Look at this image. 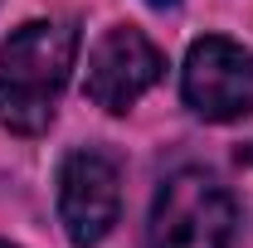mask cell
Listing matches in <instances>:
<instances>
[{"mask_svg":"<svg viewBox=\"0 0 253 248\" xmlns=\"http://www.w3.org/2000/svg\"><path fill=\"white\" fill-rule=\"evenodd\" d=\"M78 59V30L59 20H30L0 44V126L39 136L54 122L59 93Z\"/></svg>","mask_w":253,"mask_h":248,"instance_id":"obj_1","label":"cell"},{"mask_svg":"<svg viewBox=\"0 0 253 248\" xmlns=\"http://www.w3.org/2000/svg\"><path fill=\"white\" fill-rule=\"evenodd\" d=\"M234 195L205 170H175L156 190L146 248H229L234 239Z\"/></svg>","mask_w":253,"mask_h":248,"instance_id":"obj_2","label":"cell"},{"mask_svg":"<svg viewBox=\"0 0 253 248\" xmlns=\"http://www.w3.org/2000/svg\"><path fill=\"white\" fill-rule=\"evenodd\" d=\"M180 93L185 107L205 122H239L253 112V54L244 44L205 34L195 39L180 68Z\"/></svg>","mask_w":253,"mask_h":248,"instance_id":"obj_3","label":"cell"},{"mask_svg":"<svg viewBox=\"0 0 253 248\" xmlns=\"http://www.w3.org/2000/svg\"><path fill=\"white\" fill-rule=\"evenodd\" d=\"M122 209V165L117 156L78 146L59 165V224L73 248H93L107 239Z\"/></svg>","mask_w":253,"mask_h":248,"instance_id":"obj_4","label":"cell"},{"mask_svg":"<svg viewBox=\"0 0 253 248\" xmlns=\"http://www.w3.org/2000/svg\"><path fill=\"white\" fill-rule=\"evenodd\" d=\"M161 73H166V59L156 44L131 25H112L88 54L83 97L102 112H126V107H136L141 93H151L161 83Z\"/></svg>","mask_w":253,"mask_h":248,"instance_id":"obj_5","label":"cell"},{"mask_svg":"<svg viewBox=\"0 0 253 248\" xmlns=\"http://www.w3.org/2000/svg\"><path fill=\"white\" fill-rule=\"evenodd\" d=\"M151 5H170V0H151Z\"/></svg>","mask_w":253,"mask_h":248,"instance_id":"obj_6","label":"cell"},{"mask_svg":"<svg viewBox=\"0 0 253 248\" xmlns=\"http://www.w3.org/2000/svg\"><path fill=\"white\" fill-rule=\"evenodd\" d=\"M0 248H10V244H0Z\"/></svg>","mask_w":253,"mask_h":248,"instance_id":"obj_7","label":"cell"}]
</instances>
